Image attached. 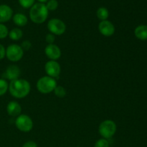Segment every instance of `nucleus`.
Here are the masks:
<instances>
[{
    "instance_id": "nucleus-19",
    "label": "nucleus",
    "mask_w": 147,
    "mask_h": 147,
    "mask_svg": "<svg viewBox=\"0 0 147 147\" xmlns=\"http://www.w3.org/2000/svg\"><path fill=\"white\" fill-rule=\"evenodd\" d=\"M9 89V84L4 78L0 79V96L5 94Z\"/></svg>"
},
{
    "instance_id": "nucleus-5",
    "label": "nucleus",
    "mask_w": 147,
    "mask_h": 147,
    "mask_svg": "<svg viewBox=\"0 0 147 147\" xmlns=\"http://www.w3.org/2000/svg\"><path fill=\"white\" fill-rule=\"evenodd\" d=\"M24 55V51L21 46L17 44L10 45L6 49V57L9 61H20Z\"/></svg>"
},
{
    "instance_id": "nucleus-6",
    "label": "nucleus",
    "mask_w": 147,
    "mask_h": 147,
    "mask_svg": "<svg viewBox=\"0 0 147 147\" xmlns=\"http://www.w3.org/2000/svg\"><path fill=\"white\" fill-rule=\"evenodd\" d=\"M16 127L20 131L27 133L33 129V121L31 118L26 114H20L15 121Z\"/></svg>"
},
{
    "instance_id": "nucleus-11",
    "label": "nucleus",
    "mask_w": 147,
    "mask_h": 147,
    "mask_svg": "<svg viewBox=\"0 0 147 147\" xmlns=\"http://www.w3.org/2000/svg\"><path fill=\"white\" fill-rule=\"evenodd\" d=\"M20 73H21V71L18 66L15 65H11L7 67L4 73H3L2 77L4 78V79H7L11 81V80L20 78Z\"/></svg>"
},
{
    "instance_id": "nucleus-25",
    "label": "nucleus",
    "mask_w": 147,
    "mask_h": 147,
    "mask_svg": "<svg viewBox=\"0 0 147 147\" xmlns=\"http://www.w3.org/2000/svg\"><path fill=\"white\" fill-rule=\"evenodd\" d=\"M55 40V35H54L52 33H49L45 36V40L47 43L49 44H53Z\"/></svg>"
},
{
    "instance_id": "nucleus-22",
    "label": "nucleus",
    "mask_w": 147,
    "mask_h": 147,
    "mask_svg": "<svg viewBox=\"0 0 147 147\" xmlns=\"http://www.w3.org/2000/svg\"><path fill=\"white\" fill-rule=\"evenodd\" d=\"M9 34L8 28L4 24L0 23V39H4Z\"/></svg>"
},
{
    "instance_id": "nucleus-24",
    "label": "nucleus",
    "mask_w": 147,
    "mask_h": 147,
    "mask_svg": "<svg viewBox=\"0 0 147 147\" xmlns=\"http://www.w3.org/2000/svg\"><path fill=\"white\" fill-rule=\"evenodd\" d=\"M21 47L23 50V51H24V50H25V51H27V50H29L32 47L31 42H30V41H29V40H24V41H23L22 43Z\"/></svg>"
},
{
    "instance_id": "nucleus-3",
    "label": "nucleus",
    "mask_w": 147,
    "mask_h": 147,
    "mask_svg": "<svg viewBox=\"0 0 147 147\" xmlns=\"http://www.w3.org/2000/svg\"><path fill=\"white\" fill-rule=\"evenodd\" d=\"M37 89L42 94H48L54 91L57 87V81L55 79L50 76H43L37 82Z\"/></svg>"
},
{
    "instance_id": "nucleus-13",
    "label": "nucleus",
    "mask_w": 147,
    "mask_h": 147,
    "mask_svg": "<svg viewBox=\"0 0 147 147\" xmlns=\"http://www.w3.org/2000/svg\"><path fill=\"white\" fill-rule=\"evenodd\" d=\"M7 111L9 116L15 117L21 114L22 107L20 103L17 101H10L7 106Z\"/></svg>"
},
{
    "instance_id": "nucleus-21",
    "label": "nucleus",
    "mask_w": 147,
    "mask_h": 147,
    "mask_svg": "<svg viewBox=\"0 0 147 147\" xmlns=\"http://www.w3.org/2000/svg\"><path fill=\"white\" fill-rule=\"evenodd\" d=\"M19 3L23 8H31L34 4V0H19Z\"/></svg>"
},
{
    "instance_id": "nucleus-23",
    "label": "nucleus",
    "mask_w": 147,
    "mask_h": 147,
    "mask_svg": "<svg viewBox=\"0 0 147 147\" xmlns=\"http://www.w3.org/2000/svg\"><path fill=\"white\" fill-rule=\"evenodd\" d=\"M94 147H109V142L107 139L102 138L95 143Z\"/></svg>"
},
{
    "instance_id": "nucleus-9",
    "label": "nucleus",
    "mask_w": 147,
    "mask_h": 147,
    "mask_svg": "<svg viewBox=\"0 0 147 147\" xmlns=\"http://www.w3.org/2000/svg\"><path fill=\"white\" fill-rule=\"evenodd\" d=\"M45 53L50 60H57L61 57L60 47L55 44H49L45 48Z\"/></svg>"
},
{
    "instance_id": "nucleus-28",
    "label": "nucleus",
    "mask_w": 147,
    "mask_h": 147,
    "mask_svg": "<svg viewBox=\"0 0 147 147\" xmlns=\"http://www.w3.org/2000/svg\"><path fill=\"white\" fill-rule=\"evenodd\" d=\"M37 1H38L40 3H42V4H44L45 2H47V1H49V0H37Z\"/></svg>"
},
{
    "instance_id": "nucleus-15",
    "label": "nucleus",
    "mask_w": 147,
    "mask_h": 147,
    "mask_svg": "<svg viewBox=\"0 0 147 147\" xmlns=\"http://www.w3.org/2000/svg\"><path fill=\"white\" fill-rule=\"evenodd\" d=\"M13 22L18 27H24L28 22V20L25 14L22 13H17L12 17Z\"/></svg>"
},
{
    "instance_id": "nucleus-10",
    "label": "nucleus",
    "mask_w": 147,
    "mask_h": 147,
    "mask_svg": "<svg viewBox=\"0 0 147 147\" xmlns=\"http://www.w3.org/2000/svg\"><path fill=\"white\" fill-rule=\"evenodd\" d=\"M98 30L100 34L105 37H111L115 32L114 25L109 20L100 22L98 24Z\"/></svg>"
},
{
    "instance_id": "nucleus-12",
    "label": "nucleus",
    "mask_w": 147,
    "mask_h": 147,
    "mask_svg": "<svg viewBox=\"0 0 147 147\" xmlns=\"http://www.w3.org/2000/svg\"><path fill=\"white\" fill-rule=\"evenodd\" d=\"M13 17V10L7 4L0 5V23L3 24L11 20Z\"/></svg>"
},
{
    "instance_id": "nucleus-2",
    "label": "nucleus",
    "mask_w": 147,
    "mask_h": 147,
    "mask_svg": "<svg viewBox=\"0 0 147 147\" xmlns=\"http://www.w3.org/2000/svg\"><path fill=\"white\" fill-rule=\"evenodd\" d=\"M48 13L49 11L45 4L40 2L36 3L30 8V20L35 24H42L47 19Z\"/></svg>"
},
{
    "instance_id": "nucleus-16",
    "label": "nucleus",
    "mask_w": 147,
    "mask_h": 147,
    "mask_svg": "<svg viewBox=\"0 0 147 147\" xmlns=\"http://www.w3.org/2000/svg\"><path fill=\"white\" fill-rule=\"evenodd\" d=\"M9 37L14 41H18L22 37L23 32L20 28H13L9 32Z\"/></svg>"
},
{
    "instance_id": "nucleus-26",
    "label": "nucleus",
    "mask_w": 147,
    "mask_h": 147,
    "mask_svg": "<svg viewBox=\"0 0 147 147\" xmlns=\"http://www.w3.org/2000/svg\"><path fill=\"white\" fill-rule=\"evenodd\" d=\"M6 56V49L1 44H0V60H2Z\"/></svg>"
},
{
    "instance_id": "nucleus-7",
    "label": "nucleus",
    "mask_w": 147,
    "mask_h": 147,
    "mask_svg": "<svg viewBox=\"0 0 147 147\" xmlns=\"http://www.w3.org/2000/svg\"><path fill=\"white\" fill-rule=\"evenodd\" d=\"M47 29L54 35H62L66 30V25L64 22L60 19L53 18L49 20L47 23Z\"/></svg>"
},
{
    "instance_id": "nucleus-20",
    "label": "nucleus",
    "mask_w": 147,
    "mask_h": 147,
    "mask_svg": "<svg viewBox=\"0 0 147 147\" xmlns=\"http://www.w3.org/2000/svg\"><path fill=\"white\" fill-rule=\"evenodd\" d=\"M47 2L45 5L48 11H55L58 7V2L57 0H49Z\"/></svg>"
},
{
    "instance_id": "nucleus-8",
    "label": "nucleus",
    "mask_w": 147,
    "mask_h": 147,
    "mask_svg": "<svg viewBox=\"0 0 147 147\" xmlns=\"http://www.w3.org/2000/svg\"><path fill=\"white\" fill-rule=\"evenodd\" d=\"M45 70L47 76L55 78L60 76L61 67H60V64L55 60H49L45 65Z\"/></svg>"
},
{
    "instance_id": "nucleus-18",
    "label": "nucleus",
    "mask_w": 147,
    "mask_h": 147,
    "mask_svg": "<svg viewBox=\"0 0 147 147\" xmlns=\"http://www.w3.org/2000/svg\"><path fill=\"white\" fill-rule=\"evenodd\" d=\"M55 95L57 97L60 98H63L65 97L66 94H67V92L65 88H63V86H57V87L55 88L54 91Z\"/></svg>"
},
{
    "instance_id": "nucleus-27",
    "label": "nucleus",
    "mask_w": 147,
    "mask_h": 147,
    "mask_svg": "<svg viewBox=\"0 0 147 147\" xmlns=\"http://www.w3.org/2000/svg\"><path fill=\"white\" fill-rule=\"evenodd\" d=\"M22 147H37V144L33 141H28L23 144Z\"/></svg>"
},
{
    "instance_id": "nucleus-17",
    "label": "nucleus",
    "mask_w": 147,
    "mask_h": 147,
    "mask_svg": "<svg viewBox=\"0 0 147 147\" xmlns=\"http://www.w3.org/2000/svg\"><path fill=\"white\" fill-rule=\"evenodd\" d=\"M96 16L99 20L101 21H104V20H107L109 16V11L105 7H100L96 11Z\"/></svg>"
},
{
    "instance_id": "nucleus-14",
    "label": "nucleus",
    "mask_w": 147,
    "mask_h": 147,
    "mask_svg": "<svg viewBox=\"0 0 147 147\" xmlns=\"http://www.w3.org/2000/svg\"><path fill=\"white\" fill-rule=\"evenodd\" d=\"M134 34L139 40L142 41L147 40V25L142 24L136 27L134 30Z\"/></svg>"
},
{
    "instance_id": "nucleus-1",
    "label": "nucleus",
    "mask_w": 147,
    "mask_h": 147,
    "mask_svg": "<svg viewBox=\"0 0 147 147\" xmlns=\"http://www.w3.org/2000/svg\"><path fill=\"white\" fill-rule=\"evenodd\" d=\"M8 90L15 98H24L30 93L31 86L25 79L18 78L10 81Z\"/></svg>"
},
{
    "instance_id": "nucleus-4",
    "label": "nucleus",
    "mask_w": 147,
    "mask_h": 147,
    "mask_svg": "<svg viewBox=\"0 0 147 147\" xmlns=\"http://www.w3.org/2000/svg\"><path fill=\"white\" fill-rule=\"evenodd\" d=\"M117 126L116 123L112 120H105L100 123L98 132L103 139H111L116 134Z\"/></svg>"
}]
</instances>
